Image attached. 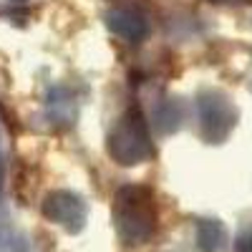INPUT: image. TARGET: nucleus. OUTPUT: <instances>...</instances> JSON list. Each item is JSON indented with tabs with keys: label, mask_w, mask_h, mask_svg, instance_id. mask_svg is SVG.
Listing matches in <instances>:
<instances>
[{
	"label": "nucleus",
	"mask_w": 252,
	"mask_h": 252,
	"mask_svg": "<svg viewBox=\"0 0 252 252\" xmlns=\"http://www.w3.org/2000/svg\"><path fill=\"white\" fill-rule=\"evenodd\" d=\"M197 119L207 144H224L237 124V106L224 91L207 89L197 96Z\"/></svg>",
	"instance_id": "3"
},
{
	"label": "nucleus",
	"mask_w": 252,
	"mask_h": 252,
	"mask_svg": "<svg viewBox=\"0 0 252 252\" xmlns=\"http://www.w3.org/2000/svg\"><path fill=\"white\" fill-rule=\"evenodd\" d=\"M235 252H252V224L245 227L235 240Z\"/></svg>",
	"instance_id": "7"
},
{
	"label": "nucleus",
	"mask_w": 252,
	"mask_h": 252,
	"mask_svg": "<svg viewBox=\"0 0 252 252\" xmlns=\"http://www.w3.org/2000/svg\"><path fill=\"white\" fill-rule=\"evenodd\" d=\"M111 217L116 235L121 245L126 247H139L146 245L154 232H157V199L152 194L149 187L141 184H126L114 194V207H111Z\"/></svg>",
	"instance_id": "1"
},
{
	"label": "nucleus",
	"mask_w": 252,
	"mask_h": 252,
	"mask_svg": "<svg viewBox=\"0 0 252 252\" xmlns=\"http://www.w3.org/2000/svg\"><path fill=\"white\" fill-rule=\"evenodd\" d=\"M0 194H3V169H0Z\"/></svg>",
	"instance_id": "8"
},
{
	"label": "nucleus",
	"mask_w": 252,
	"mask_h": 252,
	"mask_svg": "<svg viewBox=\"0 0 252 252\" xmlns=\"http://www.w3.org/2000/svg\"><path fill=\"white\" fill-rule=\"evenodd\" d=\"M106 146H109L111 159L121 166H136L146 159H152L154 144H152L149 129H146V119L136 106H131L114 124Z\"/></svg>",
	"instance_id": "2"
},
{
	"label": "nucleus",
	"mask_w": 252,
	"mask_h": 252,
	"mask_svg": "<svg viewBox=\"0 0 252 252\" xmlns=\"http://www.w3.org/2000/svg\"><path fill=\"white\" fill-rule=\"evenodd\" d=\"M40 212L48 222L63 227L68 235H78L86 227V202L68 189L48 192L43 197V204H40Z\"/></svg>",
	"instance_id": "4"
},
{
	"label": "nucleus",
	"mask_w": 252,
	"mask_h": 252,
	"mask_svg": "<svg viewBox=\"0 0 252 252\" xmlns=\"http://www.w3.org/2000/svg\"><path fill=\"white\" fill-rule=\"evenodd\" d=\"M227 245V227L215 217L197 220V250L199 252H222Z\"/></svg>",
	"instance_id": "6"
},
{
	"label": "nucleus",
	"mask_w": 252,
	"mask_h": 252,
	"mask_svg": "<svg viewBox=\"0 0 252 252\" xmlns=\"http://www.w3.org/2000/svg\"><path fill=\"white\" fill-rule=\"evenodd\" d=\"M106 26L111 28V33L129 40V43H139L149 33V23H146L144 15H139L136 10H124V8L106 13Z\"/></svg>",
	"instance_id": "5"
}]
</instances>
